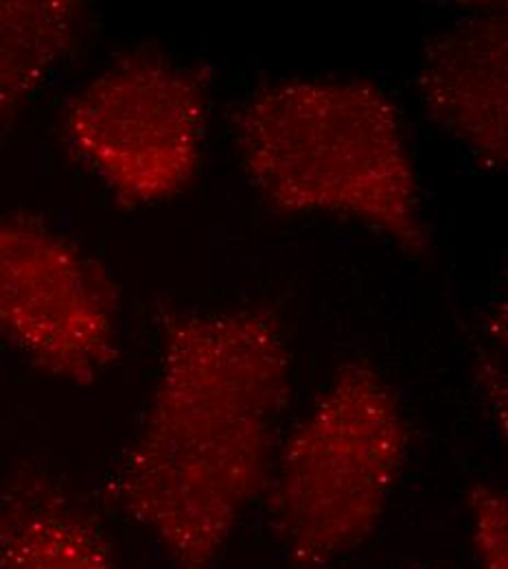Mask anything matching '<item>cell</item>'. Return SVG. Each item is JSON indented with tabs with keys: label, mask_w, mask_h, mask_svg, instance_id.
Listing matches in <instances>:
<instances>
[{
	"label": "cell",
	"mask_w": 508,
	"mask_h": 569,
	"mask_svg": "<svg viewBox=\"0 0 508 569\" xmlns=\"http://www.w3.org/2000/svg\"><path fill=\"white\" fill-rule=\"evenodd\" d=\"M0 569H119L101 528L62 487L22 473L0 493Z\"/></svg>",
	"instance_id": "7"
},
{
	"label": "cell",
	"mask_w": 508,
	"mask_h": 569,
	"mask_svg": "<svg viewBox=\"0 0 508 569\" xmlns=\"http://www.w3.org/2000/svg\"><path fill=\"white\" fill-rule=\"evenodd\" d=\"M410 453L392 383L368 361L340 366L283 436L266 489L270 528L298 569H327L379 528Z\"/></svg>",
	"instance_id": "3"
},
{
	"label": "cell",
	"mask_w": 508,
	"mask_h": 569,
	"mask_svg": "<svg viewBox=\"0 0 508 569\" xmlns=\"http://www.w3.org/2000/svg\"><path fill=\"white\" fill-rule=\"evenodd\" d=\"M83 16L73 0H0V139L71 60Z\"/></svg>",
	"instance_id": "8"
},
{
	"label": "cell",
	"mask_w": 508,
	"mask_h": 569,
	"mask_svg": "<svg viewBox=\"0 0 508 569\" xmlns=\"http://www.w3.org/2000/svg\"><path fill=\"white\" fill-rule=\"evenodd\" d=\"M237 147L250 184L277 213L336 214L381 232L408 257L428 250L404 114L379 86L272 81L239 110Z\"/></svg>",
	"instance_id": "2"
},
{
	"label": "cell",
	"mask_w": 508,
	"mask_h": 569,
	"mask_svg": "<svg viewBox=\"0 0 508 569\" xmlns=\"http://www.w3.org/2000/svg\"><path fill=\"white\" fill-rule=\"evenodd\" d=\"M487 349L478 361L480 392L496 415L498 427L507 431V309H498L485 336Z\"/></svg>",
	"instance_id": "10"
},
{
	"label": "cell",
	"mask_w": 508,
	"mask_h": 569,
	"mask_svg": "<svg viewBox=\"0 0 508 569\" xmlns=\"http://www.w3.org/2000/svg\"><path fill=\"white\" fill-rule=\"evenodd\" d=\"M0 338L40 370L90 383L119 356V289L62 232L0 217Z\"/></svg>",
	"instance_id": "5"
},
{
	"label": "cell",
	"mask_w": 508,
	"mask_h": 569,
	"mask_svg": "<svg viewBox=\"0 0 508 569\" xmlns=\"http://www.w3.org/2000/svg\"><path fill=\"white\" fill-rule=\"evenodd\" d=\"M209 119V69L137 49L74 92L62 130L74 160L117 202L153 207L196 180Z\"/></svg>",
	"instance_id": "4"
},
{
	"label": "cell",
	"mask_w": 508,
	"mask_h": 569,
	"mask_svg": "<svg viewBox=\"0 0 508 569\" xmlns=\"http://www.w3.org/2000/svg\"><path fill=\"white\" fill-rule=\"evenodd\" d=\"M143 426L106 482L110 501L178 569H211L266 496L291 401L270 309L171 311Z\"/></svg>",
	"instance_id": "1"
},
{
	"label": "cell",
	"mask_w": 508,
	"mask_h": 569,
	"mask_svg": "<svg viewBox=\"0 0 508 569\" xmlns=\"http://www.w3.org/2000/svg\"><path fill=\"white\" fill-rule=\"evenodd\" d=\"M426 114L485 171L508 156L507 7L478 9L435 33L417 74Z\"/></svg>",
	"instance_id": "6"
},
{
	"label": "cell",
	"mask_w": 508,
	"mask_h": 569,
	"mask_svg": "<svg viewBox=\"0 0 508 569\" xmlns=\"http://www.w3.org/2000/svg\"><path fill=\"white\" fill-rule=\"evenodd\" d=\"M467 508L478 569H508L507 493L496 485H478L469 493Z\"/></svg>",
	"instance_id": "9"
}]
</instances>
